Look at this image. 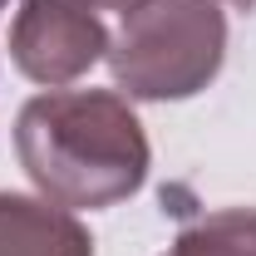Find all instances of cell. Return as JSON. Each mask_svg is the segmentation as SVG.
<instances>
[{
	"mask_svg": "<svg viewBox=\"0 0 256 256\" xmlns=\"http://www.w3.org/2000/svg\"><path fill=\"white\" fill-rule=\"evenodd\" d=\"M15 158L40 197L69 212L128 202L148 182V133L114 89H50L15 118Z\"/></svg>",
	"mask_w": 256,
	"mask_h": 256,
	"instance_id": "obj_1",
	"label": "cell"
},
{
	"mask_svg": "<svg viewBox=\"0 0 256 256\" xmlns=\"http://www.w3.org/2000/svg\"><path fill=\"white\" fill-rule=\"evenodd\" d=\"M108 74L124 98H192L226 60V15L217 0H138L108 40Z\"/></svg>",
	"mask_w": 256,
	"mask_h": 256,
	"instance_id": "obj_2",
	"label": "cell"
},
{
	"mask_svg": "<svg viewBox=\"0 0 256 256\" xmlns=\"http://www.w3.org/2000/svg\"><path fill=\"white\" fill-rule=\"evenodd\" d=\"M108 54V30L84 0H20L10 20V64L44 89L84 79Z\"/></svg>",
	"mask_w": 256,
	"mask_h": 256,
	"instance_id": "obj_3",
	"label": "cell"
},
{
	"mask_svg": "<svg viewBox=\"0 0 256 256\" xmlns=\"http://www.w3.org/2000/svg\"><path fill=\"white\" fill-rule=\"evenodd\" d=\"M0 256H94V236L50 197L0 192Z\"/></svg>",
	"mask_w": 256,
	"mask_h": 256,
	"instance_id": "obj_4",
	"label": "cell"
},
{
	"mask_svg": "<svg viewBox=\"0 0 256 256\" xmlns=\"http://www.w3.org/2000/svg\"><path fill=\"white\" fill-rule=\"evenodd\" d=\"M162 256H256V207H222L197 217Z\"/></svg>",
	"mask_w": 256,
	"mask_h": 256,
	"instance_id": "obj_5",
	"label": "cell"
},
{
	"mask_svg": "<svg viewBox=\"0 0 256 256\" xmlns=\"http://www.w3.org/2000/svg\"><path fill=\"white\" fill-rule=\"evenodd\" d=\"M84 5H94V10H133L138 0H84Z\"/></svg>",
	"mask_w": 256,
	"mask_h": 256,
	"instance_id": "obj_6",
	"label": "cell"
},
{
	"mask_svg": "<svg viewBox=\"0 0 256 256\" xmlns=\"http://www.w3.org/2000/svg\"><path fill=\"white\" fill-rule=\"evenodd\" d=\"M226 5H236V10H256V0H226Z\"/></svg>",
	"mask_w": 256,
	"mask_h": 256,
	"instance_id": "obj_7",
	"label": "cell"
},
{
	"mask_svg": "<svg viewBox=\"0 0 256 256\" xmlns=\"http://www.w3.org/2000/svg\"><path fill=\"white\" fill-rule=\"evenodd\" d=\"M5 5H10V0H0V10H5Z\"/></svg>",
	"mask_w": 256,
	"mask_h": 256,
	"instance_id": "obj_8",
	"label": "cell"
}]
</instances>
